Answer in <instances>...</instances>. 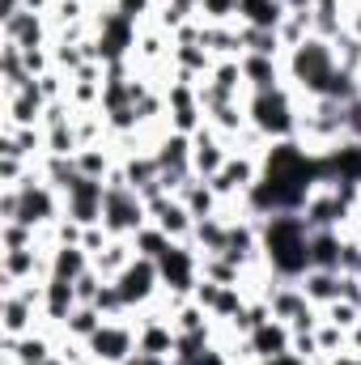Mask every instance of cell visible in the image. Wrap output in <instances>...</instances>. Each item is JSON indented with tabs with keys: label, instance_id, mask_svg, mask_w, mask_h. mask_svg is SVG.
<instances>
[{
	"label": "cell",
	"instance_id": "29",
	"mask_svg": "<svg viewBox=\"0 0 361 365\" xmlns=\"http://www.w3.org/2000/svg\"><path fill=\"white\" fill-rule=\"evenodd\" d=\"M39 106H43V86H34V81H30V86H21L17 98H13V119H17V123H30Z\"/></svg>",
	"mask_w": 361,
	"mask_h": 365
},
{
	"label": "cell",
	"instance_id": "18",
	"mask_svg": "<svg viewBox=\"0 0 361 365\" xmlns=\"http://www.w3.org/2000/svg\"><path fill=\"white\" fill-rule=\"evenodd\" d=\"M302 289H306V297L310 302H340V289H345V276L340 272H327V268H310V272L302 276Z\"/></svg>",
	"mask_w": 361,
	"mask_h": 365
},
{
	"label": "cell",
	"instance_id": "13",
	"mask_svg": "<svg viewBox=\"0 0 361 365\" xmlns=\"http://www.w3.org/2000/svg\"><path fill=\"white\" fill-rule=\"evenodd\" d=\"M149 212H158L153 221H158V230H162V234H171V238H179V234L191 230V212H187V204H183L179 195H175V200L153 195V200H149Z\"/></svg>",
	"mask_w": 361,
	"mask_h": 365
},
{
	"label": "cell",
	"instance_id": "47",
	"mask_svg": "<svg viewBox=\"0 0 361 365\" xmlns=\"http://www.w3.org/2000/svg\"><path fill=\"white\" fill-rule=\"evenodd\" d=\"M128 365H166V361L153 357V353H141V357H128Z\"/></svg>",
	"mask_w": 361,
	"mask_h": 365
},
{
	"label": "cell",
	"instance_id": "42",
	"mask_svg": "<svg viewBox=\"0 0 361 365\" xmlns=\"http://www.w3.org/2000/svg\"><path fill=\"white\" fill-rule=\"evenodd\" d=\"M179 327L183 331H204V310H200V306H187L179 314Z\"/></svg>",
	"mask_w": 361,
	"mask_h": 365
},
{
	"label": "cell",
	"instance_id": "27",
	"mask_svg": "<svg viewBox=\"0 0 361 365\" xmlns=\"http://www.w3.org/2000/svg\"><path fill=\"white\" fill-rule=\"evenodd\" d=\"M225 230H230V225H221L217 217L195 221V238H200V247H204L208 255H221V251H225Z\"/></svg>",
	"mask_w": 361,
	"mask_h": 365
},
{
	"label": "cell",
	"instance_id": "49",
	"mask_svg": "<svg viewBox=\"0 0 361 365\" xmlns=\"http://www.w3.org/2000/svg\"><path fill=\"white\" fill-rule=\"evenodd\" d=\"M43 365H68V361H56V357H51V361H43Z\"/></svg>",
	"mask_w": 361,
	"mask_h": 365
},
{
	"label": "cell",
	"instance_id": "22",
	"mask_svg": "<svg viewBox=\"0 0 361 365\" xmlns=\"http://www.w3.org/2000/svg\"><path fill=\"white\" fill-rule=\"evenodd\" d=\"M4 30H9V43H17L21 51H34L39 47V21H34V13H13L4 21Z\"/></svg>",
	"mask_w": 361,
	"mask_h": 365
},
{
	"label": "cell",
	"instance_id": "9",
	"mask_svg": "<svg viewBox=\"0 0 361 365\" xmlns=\"http://www.w3.org/2000/svg\"><path fill=\"white\" fill-rule=\"evenodd\" d=\"M51 217H56V195H51L43 182H34V179L17 182V221L34 230V225L51 221Z\"/></svg>",
	"mask_w": 361,
	"mask_h": 365
},
{
	"label": "cell",
	"instance_id": "44",
	"mask_svg": "<svg viewBox=\"0 0 361 365\" xmlns=\"http://www.w3.org/2000/svg\"><path fill=\"white\" fill-rule=\"evenodd\" d=\"M340 340H345V327H336V323H332V327H323V331H319V349H336V344H340Z\"/></svg>",
	"mask_w": 361,
	"mask_h": 365
},
{
	"label": "cell",
	"instance_id": "31",
	"mask_svg": "<svg viewBox=\"0 0 361 365\" xmlns=\"http://www.w3.org/2000/svg\"><path fill=\"white\" fill-rule=\"evenodd\" d=\"M98 327H102V310H98V306H77L73 319H68V331L81 336V340H90Z\"/></svg>",
	"mask_w": 361,
	"mask_h": 365
},
{
	"label": "cell",
	"instance_id": "46",
	"mask_svg": "<svg viewBox=\"0 0 361 365\" xmlns=\"http://www.w3.org/2000/svg\"><path fill=\"white\" fill-rule=\"evenodd\" d=\"M264 365H306V361H302L298 353H280V357H268Z\"/></svg>",
	"mask_w": 361,
	"mask_h": 365
},
{
	"label": "cell",
	"instance_id": "7",
	"mask_svg": "<svg viewBox=\"0 0 361 365\" xmlns=\"http://www.w3.org/2000/svg\"><path fill=\"white\" fill-rule=\"evenodd\" d=\"M153 264H158V276H162V284H166V289H175V293L195 289V259H191V251L179 247L175 238H171V247H166Z\"/></svg>",
	"mask_w": 361,
	"mask_h": 365
},
{
	"label": "cell",
	"instance_id": "20",
	"mask_svg": "<svg viewBox=\"0 0 361 365\" xmlns=\"http://www.w3.org/2000/svg\"><path fill=\"white\" fill-rule=\"evenodd\" d=\"M179 200L187 204V212H191L195 221H204V217H213L217 191H213V182H195V179H187V182L179 187Z\"/></svg>",
	"mask_w": 361,
	"mask_h": 365
},
{
	"label": "cell",
	"instance_id": "19",
	"mask_svg": "<svg viewBox=\"0 0 361 365\" xmlns=\"http://www.w3.org/2000/svg\"><path fill=\"white\" fill-rule=\"evenodd\" d=\"M90 272V259H86V247H77V242H64L56 255H51V272L47 276H60V280H81V276Z\"/></svg>",
	"mask_w": 361,
	"mask_h": 365
},
{
	"label": "cell",
	"instance_id": "40",
	"mask_svg": "<svg viewBox=\"0 0 361 365\" xmlns=\"http://www.w3.org/2000/svg\"><path fill=\"white\" fill-rule=\"evenodd\" d=\"M98 289H102V280H98L93 272H86L81 280H77V297H81L86 306H93V297H98Z\"/></svg>",
	"mask_w": 361,
	"mask_h": 365
},
{
	"label": "cell",
	"instance_id": "23",
	"mask_svg": "<svg viewBox=\"0 0 361 365\" xmlns=\"http://www.w3.org/2000/svg\"><path fill=\"white\" fill-rule=\"evenodd\" d=\"M251 251H255V230H251V225H230L221 255H225L230 264H243V259H251Z\"/></svg>",
	"mask_w": 361,
	"mask_h": 365
},
{
	"label": "cell",
	"instance_id": "4",
	"mask_svg": "<svg viewBox=\"0 0 361 365\" xmlns=\"http://www.w3.org/2000/svg\"><path fill=\"white\" fill-rule=\"evenodd\" d=\"M251 119H255V128L260 132H268V136H285V132H293V106H289V93L280 90H264L251 98Z\"/></svg>",
	"mask_w": 361,
	"mask_h": 365
},
{
	"label": "cell",
	"instance_id": "26",
	"mask_svg": "<svg viewBox=\"0 0 361 365\" xmlns=\"http://www.w3.org/2000/svg\"><path fill=\"white\" fill-rule=\"evenodd\" d=\"M243 77H251L255 93L276 90V64H272L268 56H247V60H243Z\"/></svg>",
	"mask_w": 361,
	"mask_h": 365
},
{
	"label": "cell",
	"instance_id": "25",
	"mask_svg": "<svg viewBox=\"0 0 361 365\" xmlns=\"http://www.w3.org/2000/svg\"><path fill=\"white\" fill-rule=\"evenodd\" d=\"M39 272V259H34V247H21V251H4V284L13 289L21 276Z\"/></svg>",
	"mask_w": 361,
	"mask_h": 365
},
{
	"label": "cell",
	"instance_id": "50",
	"mask_svg": "<svg viewBox=\"0 0 361 365\" xmlns=\"http://www.w3.org/2000/svg\"><path fill=\"white\" fill-rule=\"evenodd\" d=\"M353 344H361V331H357V336H353Z\"/></svg>",
	"mask_w": 361,
	"mask_h": 365
},
{
	"label": "cell",
	"instance_id": "10",
	"mask_svg": "<svg viewBox=\"0 0 361 365\" xmlns=\"http://www.w3.org/2000/svg\"><path fill=\"white\" fill-rule=\"evenodd\" d=\"M132 344H141V340H132V327H123V323H102L98 331L90 336V349L98 361H128L132 357Z\"/></svg>",
	"mask_w": 361,
	"mask_h": 365
},
{
	"label": "cell",
	"instance_id": "28",
	"mask_svg": "<svg viewBox=\"0 0 361 365\" xmlns=\"http://www.w3.org/2000/svg\"><path fill=\"white\" fill-rule=\"evenodd\" d=\"M175 340H179V336H171V327H162V323H149V327L141 331V353H153V357H162V353H171V349H175Z\"/></svg>",
	"mask_w": 361,
	"mask_h": 365
},
{
	"label": "cell",
	"instance_id": "8",
	"mask_svg": "<svg viewBox=\"0 0 361 365\" xmlns=\"http://www.w3.org/2000/svg\"><path fill=\"white\" fill-rule=\"evenodd\" d=\"M153 284H162V276H158V264L153 259H132L123 272L115 276V289H119V297H123V306H136V302H145L149 293H153Z\"/></svg>",
	"mask_w": 361,
	"mask_h": 365
},
{
	"label": "cell",
	"instance_id": "12",
	"mask_svg": "<svg viewBox=\"0 0 361 365\" xmlns=\"http://www.w3.org/2000/svg\"><path fill=\"white\" fill-rule=\"evenodd\" d=\"M43 306H47V314H51L56 323H68L73 310H77V284H73V280H60V276H47V284H43Z\"/></svg>",
	"mask_w": 361,
	"mask_h": 365
},
{
	"label": "cell",
	"instance_id": "39",
	"mask_svg": "<svg viewBox=\"0 0 361 365\" xmlns=\"http://www.w3.org/2000/svg\"><path fill=\"white\" fill-rule=\"evenodd\" d=\"M332 323L336 327H353L357 323V306L353 302H332Z\"/></svg>",
	"mask_w": 361,
	"mask_h": 365
},
{
	"label": "cell",
	"instance_id": "17",
	"mask_svg": "<svg viewBox=\"0 0 361 365\" xmlns=\"http://www.w3.org/2000/svg\"><path fill=\"white\" fill-rule=\"evenodd\" d=\"M340 259H345V242L332 230H315L310 234V264L327 268V272H340Z\"/></svg>",
	"mask_w": 361,
	"mask_h": 365
},
{
	"label": "cell",
	"instance_id": "3",
	"mask_svg": "<svg viewBox=\"0 0 361 365\" xmlns=\"http://www.w3.org/2000/svg\"><path fill=\"white\" fill-rule=\"evenodd\" d=\"M336 51L323 43V38H306L293 47V77L315 93V98H327L332 90V77H336Z\"/></svg>",
	"mask_w": 361,
	"mask_h": 365
},
{
	"label": "cell",
	"instance_id": "36",
	"mask_svg": "<svg viewBox=\"0 0 361 365\" xmlns=\"http://www.w3.org/2000/svg\"><path fill=\"white\" fill-rule=\"evenodd\" d=\"M179 64L187 68L183 77H191V73H204L208 68V56H204V47H179Z\"/></svg>",
	"mask_w": 361,
	"mask_h": 365
},
{
	"label": "cell",
	"instance_id": "35",
	"mask_svg": "<svg viewBox=\"0 0 361 365\" xmlns=\"http://www.w3.org/2000/svg\"><path fill=\"white\" fill-rule=\"evenodd\" d=\"M128 264H132V259H128V247H123V242H111V247H106V255H98V268H102V272L119 276Z\"/></svg>",
	"mask_w": 361,
	"mask_h": 365
},
{
	"label": "cell",
	"instance_id": "38",
	"mask_svg": "<svg viewBox=\"0 0 361 365\" xmlns=\"http://www.w3.org/2000/svg\"><path fill=\"white\" fill-rule=\"evenodd\" d=\"M77 170H81V175H90V179H102L106 158H102V153H93V149H86V153H77Z\"/></svg>",
	"mask_w": 361,
	"mask_h": 365
},
{
	"label": "cell",
	"instance_id": "21",
	"mask_svg": "<svg viewBox=\"0 0 361 365\" xmlns=\"http://www.w3.org/2000/svg\"><path fill=\"white\" fill-rule=\"evenodd\" d=\"M306 302H310V297H306V289H302V284H285V289H276V293H272V314L293 323L298 314H306V310H310Z\"/></svg>",
	"mask_w": 361,
	"mask_h": 365
},
{
	"label": "cell",
	"instance_id": "32",
	"mask_svg": "<svg viewBox=\"0 0 361 365\" xmlns=\"http://www.w3.org/2000/svg\"><path fill=\"white\" fill-rule=\"evenodd\" d=\"M166 247H171V234H162L158 225H153V230H136V251H141L145 259H158Z\"/></svg>",
	"mask_w": 361,
	"mask_h": 365
},
{
	"label": "cell",
	"instance_id": "24",
	"mask_svg": "<svg viewBox=\"0 0 361 365\" xmlns=\"http://www.w3.org/2000/svg\"><path fill=\"white\" fill-rule=\"evenodd\" d=\"M30 306H34V289H26V293H9V302H4V327H9V336L26 331V323H30Z\"/></svg>",
	"mask_w": 361,
	"mask_h": 365
},
{
	"label": "cell",
	"instance_id": "14",
	"mask_svg": "<svg viewBox=\"0 0 361 365\" xmlns=\"http://www.w3.org/2000/svg\"><path fill=\"white\" fill-rule=\"evenodd\" d=\"M225 162H230V158L221 153V145H217V136L200 128V132L191 136V170H200L204 179H213V175H217V170H221Z\"/></svg>",
	"mask_w": 361,
	"mask_h": 365
},
{
	"label": "cell",
	"instance_id": "45",
	"mask_svg": "<svg viewBox=\"0 0 361 365\" xmlns=\"http://www.w3.org/2000/svg\"><path fill=\"white\" fill-rule=\"evenodd\" d=\"M175 365H230V361H225L217 349H204L200 357H191V361H175Z\"/></svg>",
	"mask_w": 361,
	"mask_h": 365
},
{
	"label": "cell",
	"instance_id": "15",
	"mask_svg": "<svg viewBox=\"0 0 361 365\" xmlns=\"http://www.w3.org/2000/svg\"><path fill=\"white\" fill-rule=\"evenodd\" d=\"M208 182H213V191H217V195L251 191V187H255V166H251L247 158H238V162L230 158V162H225V166H221V170H217V175H213Z\"/></svg>",
	"mask_w": 361,
	"mask_h": 365
},
{
	"label": "cell",
	"instance_id": "37",
	"mask_svg": "<svg viewBox=\"0 0 361 365\" xmlns=\"http://www.w3.org/2000/svg\"><path fill=\"white\" fill-rule=\"evenodd\" d=\"M200 13H204L208 21H225L230 13H238V0H204Z\"/></svg>",
	"mask_w": 361,
	"mask_h": 365
},
{
	"label": "cell",
	"instance_id": "2",
	"mask_svg": "<svg viewBox=\"0 0 361 365\" xmlns=\"http://www.w3.org/2000/svg\"><path fill=\"white\" fill-rule=\"evenodd\" d=\"M145 212H149L145 195H141V191H132L123 175H115V179L106 182L102 225H106L111 234H136V230H145Z\"/></svg>",
	"mask_w": 361,
	"mask_h": 365
},
{
	"label": "cell",
	"instance_id": "41",
	"mask_svg": "<svg viewBox=\"0 0 361 365\" xmlns=\"http://www.w3.org/2000/svg\"><path fill=\"white\" fill-rule=\"evenodd\" d=\"M213 119H217L221 128H230V132H234V128L243 123V115H238V106H234V102H225V106H217V110H213Z\"/></svg>",
	"mask_w": 361,
	"mask_h": 365
},
{
	"label": "cell",
	"instance_id": "34",
	"mask_svg": "<svg viewBox=\"0 0 361 365\" xmlns=\"http://www.w3.org/2000/svg\"><path fill=\"white\" fill-rule=\"evenodd\" d=\"M238 310H243V297H238V289H234V284H221L213 314H217V319H238Z\"/></svg>",
	"mask_w": 361,
	"mask_h": 365
},
{
	"label": "cell",
	"instance_id": "11",
	"mask_svg": "<svg viewBox=\"0 0 361 365\" xmlns=\"http://www.w3.org/2000/svg\"><path fill=\"white\" fill-rule=\"evenodd\" d=\"M289 344H293V327H285V323H264V327H255L251 336H247V349L255 353V357H280V353H289Z\"/></svg>",
	"mask_w": 361,
	"mask_h": 365
},
{
	"label": "cell",
	"instance_id": "48",
	"mask_svg": "<svg viewBox=\"0 0 361 365\" xmlns=\"http://www.w3.org/2000/svg\"><path fill=\"white\" fill-rule=\"evenodd\" d=\"M332 365H361V357H336Z\"/></svg>",
	"mask_w": 361,
	"mask_h": 365
},
{
	"label": "cell",
	"instance_id": "6",
	"mask_svg": "<svg viewBox=\"0 0 361 365\" xmlns=\"http://www.w3.org/2000/svg\"><path fill=\"white\" fill-rule=\"evenodd\" d=\"M132 43H136L132 17H123V13H111V17L102 21V38H98V47H90V60L119 64V60H123V51H128Z\"/></svg>",
	"mask_w": 361,
	"mask_h": 365
},
{
	"label": "cell",
	"instance_id": "16",
	"mask_svg": "<svg viewBox=\"0 0 361 365\" xmlns=\"http://www.w3.org/2000/svg\"><path fill=\"white\" fill-rule=\"evenodd\" d=\"M238 13H243L247 26H255V30H280V21L289 17L285 0H238Z\"/></svg>",
	"mask_w": 361,
	"mask_h": 365
},
{
	"label": "cell",
	"instance_id": "43",
	"mask_svg": "<svg viewBox=\"0 0 361 365\" xmlns=\"http://www.w3.org/2000/svg\"><path fill=\"white\" fill-rule=\"evenodd\" d=\"M149 4H153V0H115V13H123V17H132V21H136Z\"/></svg>",
	"mask_w": 361,
	"mask_h": 365
},
{
	"label": "cell",
	"instance_id": "1",
	"mask_svg": "<svg viewBox=\"0 0 361 365\" xmlns=\"http://www.w3.org/2000/svg\"><path fill=\"white\" fill-rule=\"evenodd\" d=\"M310 234L315 230L298 212H272L264 221V247H268V259L280 276L298 280V276H306L315 268L310 264Z\"/></svg>",
	"mask_w": 361,
	"mask_h": 365
},
{
	"label": "cell",
	"instance_id": "33",
	"mask_svg": "<svg viewBox=\"0 0 361 365\" xmlns=\"http://www.w3.org/2000/svg\"><path fill=\"white\" fill-rule=\"evenodd\" d=\"M268 319H272V306H243V310H238V319H234V327L251 336V331H255V327H264Z\"/></svg>",
	"mask_w": 361,
	"mask_h": 365
},
{
	"label": "cell",
	"instance_id": "5",
	"mask_svg": "<svg viewBox=\"0 0 361 365\" xmlns=\"http://www.w3.org/2000/svg\"><path fill=\"white\" fill-rule=\"evenodd\" d=\"M68 217H73V225H98L102 221V200H106V187L102 179H90V175H77V179L68 182Z\"/></svg>",
	"mask_w": 361,
	"mask_h": 365
},
{
	"label": "cell",
	"instance_id": "30",
	"mask_svg": "<svg viewBox=\"0 0 361 365\" xmlns=\"http://www.w3.org/2000/svg\"><path fill=\"white\" fill-rule=\"evenodd\" d=\"M243 47H251V56H276V47H280V30H255V26H247L243 30Z\"/></svg>",
	"mask_w": 361,
	"mask_h": 365
}]
</instances>
